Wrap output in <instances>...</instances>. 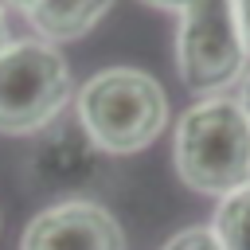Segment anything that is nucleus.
<instances>
[{
	"instance_id": "nucleus-1",
	"label": "nucleus",
	"mask_w": 250,
	"mask_h": 250,
	"mask_svg": "<svg viewBox=\"0 0 250 250\" xmlns=\"http://www.w3.org/2000/svg\"><path fill=\"white\" fill-rule=\"evenodd\" d=\"M176 172L203 195H230L250 184V117L238 98L215 94L176 121Z\"/></svg>"
},
{
	"instance_id": "nucleus-2",
	"label": "nucleus",
	"mask_w": 250,
	"mask_h": 250,
	"mask_svg": "<svg viewBox=\"0 0 250 250\" xmlns=\"http://www.w3.org/2000/svg\"><path fill=\"white\" fill-rule=\"evenodd\" d=\"M78 121L102 152L129 156L148 148L168 125V98L160 82L133 66H109L82 82Z\"/></svg>"
},
{
	"instance_id": "nucleus-3",
	"label": "nucleus",
	"mask_w": 250,
	"mask_h": 250,
	"mask_svg": "<svg viewBox=\"0 0 250 250\" xmlns=\"http://www.w3.org/2000/svg\"><path fill=\"white\" fill-rule=\"evenodd\" d=\"M70 66L47 39H12L0 51V133L47 129L70 102Z\"/></svg>"
},
{
	"instance_id": "nucleus-4",
	"label": "nucleus",
	"mask_w": 250,
	"mask_h": 250,
	"mask_svg": "<svg viewBox=\"0 0 250 250\" xmlns=\"http://www.w3.org/2000/svg\"><path fill=\"white\" fill-rule=\"evenodd\" d=\"M246 39L234 0H195L180 12L176 62L180 78L195 94H223L246 74Z\"/></svg>"
},
{
	"instance_id": "nucleus-5",
	"label": "nucleus",
	"mask_w": 250,
	"mask_h": 250,
	"mask_svg": "<svg viewBox=\"0 0 250 250\" xmlns=\"http://www.w3.org/2000/svg\"><path fill=\"white\" fill-rule=\"evenodd\" d=\"M20 250H125V238L105 207L70 199L39 211L27 223Z\"/></svg>"
},
{
	"instance_id": "nucleus-6",
	"label": "nucleus",
	"mask_w": 250,
	"mask_h": 250,
	"mask_svg": "<svg viewBox=\"0 0 250 250\" xmlns=\"http://www.w3.org/2000/svg\"><path fill=\"white\" fill-rule=\"evenodd\" d=\"M109 8L113 0H39L27 12V23L47 43H66V39H82Z\"/></svg>"
},
{
	"instance_id": "nucleus-7",
	"label": "nucleus",
	"mask_w": 250,
	"mask_h": 250,
	"mask_svg": "<svg viewBox=\"0 0 250 250\" xmlns=\"http://www.w3.org/2000/svg\"><path fill=\"white\" fill-rule=\"evenodd\" d=\"M211 230L223 242V250H250V184L219 199Z\"/></svg>"
},
{
	"instance_id": "nucleus-8",
	"label": "nucleus",
	"mask_w": 250,
	"mask_h": 250,
	"mask_svg": "<svg viewBox=\"0 0 250 250\" xmlns=\"http://www.w3.org/2000/svg\"><path fill=\"white\" fill-rule=\"evenodd\" d=\"M164 250H223V242L215 238L211 227H188V230L172 234L164 242Z\"/></svg>"
},
{
	"instance_id": "nucleus-9",
	"label": "nucleus",
	"mask_w": 250,
	"mask_h": 250,
	"mask_svg": "<svg viewBox=\"0 0 250 250\" xmlns=\"http://www.w3.org/2000/svg\"><path fill=\"white\" fill-rule=\"evenodd\" d=\"M234 12H238V27H242V39L250 51V0H234Z\"/></svg>"
},
{
	"instance_id": "nucleus-10",
	"label": "nucleus",
	"mask_w": 250,
	"mask_h": 250,
	"mask_svg": "<svg viewBox=\"0 0 250 250\" xmlns=\"http://www.w3.org/2000/svg\"><path fill=\"white\" fill-rule=\"evenodd\" d=\"M145 4H152V8H164V12H184V8H191L195 0H145Z\"/></svg>"
},
{
	"instance_id": "nucleus-11",
	"label": "nucleus",
	"mask_w": 250,
	"mask_h": 250,
	"mask_svg": "<svg viewBox=\"0 0 250 250\" xmlns=\"http://www.w3.org/2000/svg\"><path fill=\"white\" fill-rule=\"evenodd\" d=\"M0 4H4V8H12V12H20V16H27L39 0H0Z\"/></svg>"
},
{
	"instance_id": "nucleus-12",
	"label": "nucleus",
	"mask_w": 250,
	"mask_h": 250,
	"mask_svg": "<svg viewBox=\"0 0 250 250\" xmlns=\"http://www.w3.org/2000/svg\"><path fill=\"white\" fill-rule=\"evenodd\" d=\"M238 102H242V109H246V117H250V74H242V90H238Z\"/></svg>"
},
{
	"instance_id": "nucleus-13",
	"label": "nucleus",
	"mask_w": 250,
	"mask_h": 250,
	"mask_svg": "<svg viewBox=\"0 0 250 250\" xmlns=\"http://www.w3.org/2000/svg\"><path fill=\"white\" fill-rule=\"evenodd\" d=\"M12 39H8V20H4V4H0V51L8 47Z\"/></svg>"
}]
</instances>
